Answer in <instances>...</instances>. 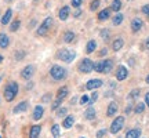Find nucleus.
I'll list each match as a JSON object with an SVG mask.
<instances>
[{
    "instance_id": "obj_1",
    "label": "nucleus",
    "mask_w": 149,
    "mask_h": 138,
    "mask_svg": "<svg viewBox=\"0 0 149 138\" xmlns=\"http://www.w3.org/2000/svg\"><path fill=\"white\" fill-rule=\"evenodd\" d=\"M17 93H18V84H17L15 82H11L10 84L6 87V90H4V97H6V100H7L8 102L13 101V100L15 98Z\"/></svg>"
},
{
    "instance_id": "obj_2",
    "label": "nucleus",
    "mask_w": 149,
    "mask_h": 138,
    "mask_svg": "<svg viewBox=\"0 0 149 138\" xmlns=\"http://www.w3.org/2000/svg\"><path fill=\"white\" fill-rule=\"evenodd\" d=\"M50 75H51V77L54 80H61L66 76V70L59 65H54L53 68L50 69Z\"/></svg>"
},
{
    "instance_id": "obj_3",
    "label": "nucleus",
    "mask_w": 149,
    "mask_h": 138,
    "mask_svg": "<svg viewBox=\"0 0 149 138\" xmlns=\"http://www.w3.org/2000/svg\"><path fill=\"white\" fill-rule=\"evenodd\" d=\"M51 26H53V18H51V17H47V18L42 22V25L39 26V29H37V35H39V36L47 35V32L50 31Z\"/></svg>"
},
{
    "instance_id": "obj_4",
    "label": "nucleus",
    "mask_w": 149,
    "mask_h": 138,
    "mask_svg": "<svg viewBox=\"0 0 149 138\" xmlns=\"http://www.w3.org/2000/svg\"><path fill=\"white\" fill-rule=\"evenodd\" d=\"M74 57H76V54L73 51H70V50H59L58 51V58L61 61H64V62H68V64L73 61Z\"/></svg>"
},
{
    "instance_id": "obj_5",
    "label": "nucleus",
    "mask_w": 149,
    "mask_h": 138,
    "mask_svg": "<svg viewBox=\"0 0 149 138\" xmlns=\"http://www.w3.org/2000/svg\"><path fill=\"white\" fill-rule=\"evenodd\" d=\"M93 69H94V64H93V61L88 58L83 59V61L79 64V70L83 72V73H90Z\"/></svg>"
},
{
    "instance_id": "obj_6",
    "label": "nucleus",
    "mask_w": 149,
    "mask_h": 138,
    "mask_svg": "<svg viewBox=\"0 0 149 138\" xmlns=\"http://www.w3.org/2000/svg\"><path fill=\"white\" fill-rule=\"evenodd\" d=\"M123 126H124V117L123 116L116 117V119L113 120V123H112V126H111V133L112 134L119 133V131L123 128Z\"/></svg>"
},
{
    "instance_id": "obj_7",
    "label": "nucleus",
    "mask_w": 149,
    "mask_h": 138,
    "mask_svg": "<svg viewBox=\"0 0 149 138\" xmlns=\"http://www.w3.org/2000/svg\"><path fill=\"white\" fill-rule=\"evenodd\" d=\"M33 72H35V68H33L32 65H28V66H25V68L22 69V72H21V76H22V79H31L32 77V75Z\"/></svg>"
},
{
    "instance_id": "obj_8",
    "label": "nucleus",
    "mask_w": 149,
    "mask_h": 138,
    "mask_svg": "<svg viewBox=\"0 0 149 138\" xmlns=\"http://www.w3.org/2000/svg\"><path fill=\"white\" fill-rule=\"evenodd\" d=\"M101 86H102V80H100V79H93V80H88V82H87L86 89H88V90H95V89L101 87Z\"/></svg>"
},
{
    "instance_id": "obj_9",
    "label": "nucleus",
    "mask_w": 149,
    "mask_h": 138,
    "mask_svg": "<svg viewBox=\"0 0 149 138\" xmlns=\"http://www.w3.org/2000/svg\"><path fill=\"white\" fill-rule=\"evenodd\" d=\"M127 75H128V72L124 66H119V68H117V72H116V79L117 80H124L127 77Z\"/></svg>"
},
{
    "instance_id": "obj_10",
    "label": "nucleus",
    "mask_w": 149,
    "mask_h": 138,
    "mask_svg": "<svg viewBox=\"0 0 149 138\" xmlns=\"http://www.w3.org/2000/svg\"><path fill=\"white\" fill-rule=\"evenodd\" d=\"M43 113H44V109H43L40 105H37L36 108H35V111H33V119H35V120H40L43 116Z\"/></svg>"
},
{
    "instance_id": "obj_11",
    "label": "nucleus",
    "mask_w": 149,
    "mask_h": 138,
    "mask_svg": "<svg viewBox=\"0 0 149 138\" xmlns=\"http://www.w3.org/2000/svg\"><path fill=\"white\" fill-rule=\"evenodd\" d=\"M8 44H10V39H8V36L4 35V33H0V48L8 47Z\"/></svg>"
},
{
    "instance_id": "obj_12",
    "label": "nucleus",
    "mask_w": 149,
    "mask_h": 138,
    "mask_svg": "<svg viewBox=\"0 0 149 138\" xmlns=\"http://www.w3.org/2000/svg\"><path fill=\"white\" fill-rule=\"evenodd\" d=\"M141 28H142V21L139 18H134L133 21H131V29H133L134 32H138Z\"/></svg>"
},
{
    "instance_id": "obj_13",
    "label": "nucleus",
    "mask_w": 149,
    "mask_h": 138,
    "mask_svg": "<svg viewBox=\"0 0 149 138\" xmlns=\"http://www.w3.org/2000/svg\"><path fill=\"white\" fill-rule=\"evenodd\" d=\"M40 130H42L40 126H32V127H31V131H29V138H39Z\"/></svg>"
},
{
    "instance_id": "obj_14",
    "label": "nucleus",
    "mask_w": 149,
    "mask_h": 138,
    "mask_svg": "<svg viewBox=\"0 0 149 138\" xmlns=\"http://www.w3.org/2000/svg\"><path fill=\"white\" fill-rule=\"evenodd\" d=\"M58 17H59V20H62V21H65V20H68V17H69V7H62L61 10H59V14H58Z\"/></svg>"
},
{
    "instance_id": "obj_15",
    "label": "nucleus",
    "mask_w": 149,
    "mask_h": 138,
    "mask_svg": "<svg viewBox=\"0 0 149 138\" xmlns=\"http://www.w3.org/2000/svg\"><path fill=\"white\" fill-rule=\"evenodd\" d=\"M111 15V10L109 8H105V10H102L100 14H98V20L100 21H107L108 18Z\"/></svg>"
},
{
    "instance_id": "obj_16",
    "label": "nucleus",
    "mask_w": 149,
    "mask_h": 138,
    "mask_svg": "<svg viewBox=\"0 0 149 138\" xmlns=\"http://www.w3.org/2000/svg\"><path fill=\"white\" fill-rule=\"evenodd\" d=\"M66 95H68V89H66V87H61L58 90V93H57V100L62 101Z\"/></svg>"
},
{
    "instance_id": "obj_17",
    "label": "nucleus",
    "mask_w": 149,
    "mask_h": 138,
    "mask_svg": "<svg viewBox=\"0 0 149 138\" xmlns=\"http://www.w3.org/2000/svg\"><path fill=\"white\" fill-rule=\"evenodd\" d=\"M26 108H28V102L26 101H24L21 102V104H18V105L14 108V113H19V112H25L26 111Z\"/></svg>"
},
{
    "instance_id": "obj_18",
    "label": "nucleus",
    "mask_w": 149,
    "mask_h": 138,
    "mask_svg": "<svg viewBox=\"0 0 149 138\" xmlns=\"http://www.w3.org/2000/svg\"><path fill=\"white\" fill-rule=\"evenodd\" d=\"M141 137V130L138 128H134V130H130L126 135V138H139Z\"/></svg>"
},
{
    "instance_id": "obj_19",
    "label": "nucleus",
    "mask_w": 149,
    "mask_h": 138,
    "mask_svg": "<svg viewBox=\"0 0 149 138\" xmlns=\"http://www.w3.org/2000/svg\"><path fill=\"white\" fill-rule=\"evenodd\" d=\"M113 68V62H112V59H107V61H104V72L102 73H109Z\"/></svg>"
},
{
    "instance_id": "obj_20",
    "label": "nucleus",
    "mask_w": 149,
    "mask_h": 138,
    "mask_svg": "<svg viewBox=\"0 0 149 138\" xmlns=\"http://www.w3.org/2000/svg\"><path fill=\"white\" fill-rule=\"evenodd\" d=\"M116 112H117V105H116V102H112L111 105L108 106L107 115H108V116H113V115H115Z\"/></svg>"
},
{
    "instance_id": "obj_21",
    "label": "nucleus",
    "mask_w": 149,
    "mask_h": 138,
    "mask_svg": "<svg viewBox=\"0 0 149 138\" xmlns=\"http://www.w3.org/2000/svg\"><path fill=\"white\" fill-rule=\"evenodd\" d=\"M74 123V117L73 116H66L64 119V127L65 128H70L72 126H73Z\"/></svg>"
},
{
    "instance_id": "obj_22",
    "label": "nucleus",
    "mask_w": 149,
    "mask_h": 138,
    "mask_svg": "<svg viewBox=\"0 0 149 138\" xmlns=\"http://www.w3.org/2000/svg\"><path fill=\"white\" fill-rule=\"evenodd\" d=\"M11 15H13V11L11 10L6 11V14L3 15V18H1V24H3V25H7V24L10 22V20H11Z\"/></svg>"
},
{
    "instance_id": "obj_23",
    "label": "nucleus",
    "mask_w": 149,
    "mask_h": 138,
    "mask_svg": "<svg viewBox=\"0 0 149 138\" xmlns=\"http://www.w3.org/2000/svg\"><path fill=\"white\" fill-rule=\"evenodd\" d=\"M123 44H124L123 39H116V40L113 42V44H112V48H113L115 51H119V50L123 47Z\"/></svg>"
},
{
    "instance_id": "obj_24",
    "label": "nucleus",
    "mask_w": 149,
    "mask_h": 138,
    "mask_svg": "<svg viewBox=\"0 0 149 138\" xmlns=\"http://www.w3.org/2000/svg\"><path fill=\"white\" fill-rule=\"evenodd\" d=\"M86 119H88V120L95 119V109H94V108H88V109L86 111Z\"/></svg>"
},
{
    "instance_id": "obj_25",
    "label": "nucleus",
    "mask_w": 149,
    "mask_h": 138,
    "mask_svg": "<svg viewBox=\"0 0 149 138\" xmlns=\"http://www.w3.org/2000/svg\"><path fill=\"white\" fill-rule=\"evenodd\" d=\"M74 40V33L70 32V31H68V32L64 35V42L66 43H72Z\"/></svg>"
},
{
    "instance_id": "obj_26",
    "label": "nucleus",
    "mask_w": 149,
    "mask_h": 138,
    "mask_svg": "<svg viewBox=\"0 0 149 138\" xmlns=\"http://www.w3.org/2000/svg\"><path fill=\"white\" fill-rule=\"evenodd\" d=\"M95 47H97V43H95V40H90L88 42V44H87V53L88 54H91V53H94V50H95Z\"/></svg>"
},
{
    "instance_id": "obj_27",
    "label": "nucleus",
    "mask_w": 149,
    "mask_h": 138,
    "mask_svg": "<svg viewBox=\"0 0 149 138\" xmlns=\"http://www.w3.org/2000/svg\"><path fill=\"white\" fill-rule=\"evenodd\" d=\"M113 11H119L120 8H122V1L120 0H113L112 1V7H111Z\"/></svg>"
},
{
    "instance_id": "obj_28",
    "label": "nucleus",
    "mask_w": 149,
    "mask_h": 138,
    "mask_svg": "<svg viewBox=\"0 0 149 138\" xmlns=\"http://www.w3.org/2000/svg\"><path fill=\"white\" fill-rule=\"evenodd\" d=\"M51 133H53V137L54 138H59V126L58 124H54L53 128H51Z\"/></svg>"
},
{
    "instance_id": "obj_29",
    "label": "nucleus",
    "mask_w": 149,
    "mask_h": 138,
    "mask_svg": "<svg viewBox=\"0 0 149 138\" xmlns=\"http://www.w3.org/2000/svg\"><path fill=\"white\" fill-rule=\"evenodd\" d=\"M19 25H21V22H19V20H15V21L11 24V26H10V31L11 32H17L18 31V28H19Z\"/></svg>"
},
{
    "instance_id": "obj_30",
    "label": "nucleus",
    "mask_w": 149,
    "mask_h": 138,
    "mask_svg": "<svg viewBox=\"0 0 149 138\" xmlns=\"http://www.w3.org/2000/svg\"><path fill=\"white\" fill-rule=\"evenodd\" d=\"M123 22V15L122 14H117V15L113 17V25H120Z\"/></svg>"
},
{
    "instance_id": "obj_31",
    "label": "nucleus",
    "mask_w": 149,
    "mask_h": 138,
    "mask_svg": "<svg viewBox=\"0 0 149 138\" xmlns=\"http://www.w3.org/2000/svg\"><path fill=\"white\" fill-rule=\"evenodd\" d=\"M94 70H97V72H104V61L94 64Z\"/></svg>"
},
{
    "instance_id": "obj_32",
    "label": "nucleus",
    "mask_w": 149,
    "mask_h": 138,
    "mask_svg": "<svg viewBox=\"0 0 149 138\" xmlns=\"http://www.w3.org/2000/svg\"><path fill=\"white\" fill-rule=\"evenodd\" d=\"M98 7H100V0H94V1L90 4V10L91 11H95Z\"/></svg>"
},
{
    "instance_id": "obj_33",
    "label": "nucleus",
    "mask_w": 149,
    "mask_h": 138,
    "mask_svg": "<svg viewBox=\"0 0 149 138\" xmlns=\"http://www.w3.org/2000/svg\"><path fill=\"white\" fill-rule=\"evenodd\" d=\"M144 109H145V104H138V105L135 106V113H142L144 112Z\"/></svg>"
},
{
    "instance_id": "obj_34",
    "label": "nucleus",
    "mask_w": 149,
    "mask_h": 138,
    "mask_svg": "<svg viewBox=\"0 0 149 138\" xmlns=\"http://www.w3.org/2000/svg\"><path fill=\"white\" fill-rule=\"evenodd\" d=\"M87 102H90L88 95H83L81 97V100H80V104H81V105H84V104H87Z\"/></svg>"
},
{
    "instance_id": "obj_35",
    "label": "nucleus",
    "mask_w": 149,
    "mask_h": 138,
    "mask_svg": "<svg viewBox=\"0 0 149 138\" xmlns=\"http://www.w3.org/2000/svg\"><path fill=\"white\" fill-rule=\"evenodd\" d=\"M81 1H83V0H72V6L77 8V7H80V4H81Z\"/></svg>"
},
{
    "instance_id": "obj_36",
    "label": "nucleus",
    "mask_w": 149,
    "mask_h": 138,
    "mask_svg": "<svg viewBox=\"0 0 149 138\" xmlns=\"http://www.w3.org/2000/svg\"><path fill=\"white\" fill-rule=\"evenodd\" d=\"M65 115H66V109H65V108H61V109L58 111V116L59 117H64Z\"/></svg>"
},
{
    "instance_id": "obj_37",
    "label": "nucleus",
    "mask_w": 149,
    "mask_h": 138,
    "mask_svg": "<svg viewBox=\"0 0 149 138\" xmlns=\"http://www.w3.org/2000/svg\"><path fill=\"white\" fill-rule=\"evenodd\" d=\"M142 13H144L145 15H149V4H145L142 7Z\"/></svg>"
},
{
    "instance_id": "obj_38",
    "label": "nucleus",
    "mask_w": 149,
    "mask_h": 138,
    "mask_svg": "<svg viewBox=\"0 0 149 138\" xmlns=\"http://www.w3.org/2000/svg\"><path fill=\"white\" fill-rule=\"evenodd\" d=\"M138 94H139V90H134V91H131V93H130V97H131V98H137V97H138Z\"/></svg>"
},
{
    "instance_id": "obj_39",
    "label": "nucleus",
    "mask_w": 149,
    "mask_h": 138,
    "mask_svg": "<svg viewBox=\"0 0 149 138\" xmlns=\"http://www.w3.org/2000/svg\"><path fill=\"white\" fill-rule=\"evenodd\" d=\"M61 102H62V101H59V100H55V101H54V104H53V109H57V108L61 105Z\"/></svg>"
},
{
    "instance_id": "obj_40",
    "label": "nucleus",
    "mask_w": 149,
    "mask_h": 138,
    "mask_svg": "<svg viewBox=\"0 0 149 138\" xmlns=\"http://www.w3.org/2000/svg\"><path fill=\"white\" fill-rule=\"evenodd\" d=\"M101 35H102V37H104V39H108V37H109V32H108L107 29H104V31L101 32Z\"/></svg>"
},
{
    "instance_id": "obj_41",
    "label": "nucleus",
    "mask_w": 149,
    "mask_h": 138,
    "mask_svg": "<svg viewBox=\"0 0 149 138\" xmlns=\"http://www.w3.org/2000/svg\"><path fill=\"white\" fill-rule=\"evenodd\" d=\"M97 98H98V94H97V93H94V94L91 95V100H90V102H94V101H97Z\"/></svg>"
},
{
    "instance_id": "obj_42",
    "label": "nucleus",
    "mask_w": 149,
    "mask_h": 138,
    "mask_svg": "<svg viewBox=\"0 0 149 138\" xmlns=\"http://www.w3.org/2000/svg\"><path fill=\"white\" fill-rule=\"evenodd\" d=\"M15 58L17 59H22V58H24V53L21 51V54H15Z\"/></svg>"
},
{
    "instance_id": "obj_43",
    "label": "nucleus",
    "mask_w": 149,
    "mask_h": 138,
    "mask_svg": "<svg viewBox=\"0 0 149 138\" xmlns=\"http://www.w3.org/2000/svg\"><path fill=\"white\" fill-rule=\"evenodd\" d=\"M104 134H105V130H101V131H100V133L97 134V137H98V138H101L102 135H104Z\"/></svg>"
},
{
    "instance_id": "obj_44",
    "label": "nucleus",
    "mask_w": 149,
    "mask_h": 138,
    "mask_svg": "<svg viewBox=\"0 0 149 138\" xmlns=\"http://www.w3.org/2000/svg\"><path fill=\"white\" fill-rule=\"evenodd\" d=\"M100 55H102V57H104V55H107V48H102L101 53H100Z\"/></svg>"
},
{
    "instance_id": "obj_45",
    "label": "nucleus",
    "mask_w": 149,
    "mask_h": 138,
    "mask_svg": "<svg viewBox=\"0 0 149 138\" xmlns=\"http://www.w3.org/2000/svg\"><path fill=\"white\" fill-rule=\"evenodd\" d=\"M145 101H146V105L149 106V93L146 94V95H145Z\"/></svg>"
},
{
    "instance_id": "obj_46",
    "label": "nucleus",
    "mask_w": 149,
    "mask_h": 138,
    "mask_svg": "<svg viewBox=\"0 0 149 138\" xmlns=\"http://www.w3.org/2000/svg\"><path fill=\"white\" fill-rule=\"evenodd\" d=\"M73 15H74V17H79V15H80V10H76V11H74Z\"/></svg>"
},
{
    "instance_id": "obj_47",
    "label": "nucleus",
    "mask_w": 149,
    "mask_h": 138,
    "mask_svg": "<svg viewBox=\"0 0 149 138\" xmlns=\"http://www.w3.org/2000/svg\"><path fill=\"white\" fill-rule=\"evenodd\" d=\"M145 47L146 48H149V37L146 39V42H145Z\"/></svg>"
},
{
    "instance_id": "obj_48",
    "label": "nucleus",
    "mask_w": 149,
    "mask_h": 138,
    "mask_svg": "<svg viewBox=\"0 0 149 138\" xmlns=\"http://www.w3.org/2000/svg\"><path fill=\"white\" fill-rule=\"evenodd\" d=\"M48 97H50V95H48V94H47V95H44V102L50 101V98H48Z\"/></svg>"
},
{
    "instance_id": "obj_49",
    "label": "nucleus",
    "mask_w": 149,
    "mask_h": 138,
    "mask_svg": "<svg viewBox=\"0 0 149 138\" xmlns=\"http://www.w3.org/2000/svg\"><path fill=\"white\" fill-rule=\"evenodd\" d=\"M146 83H149V75H148V77H146Z\"/></svg>"
},
{
    "instance_id": "obj_50",
    "label": "nucleus",
    "mask_w": 149,
    "mask_h": 138,
    "mask_svg": "<svg viewBox=\"0 0 149 138\" xmlns=\"http://www.w3.org/2000/svg\"><path fill=\"white\" fill-rule=\"evenodd\" d=\"M1 61H3V57H1V55H0V62H1Z\"/></svg>"
},
{
    "instance_id": "obj_51",
    "label": "nucleus",
    "mask_w": 149,
    "mask_h": 138,
    "mask_svg": "<svg viewBox=\"0 0 149 138\" xmlns=\"http://www.w3.org/2000/svg\"><path fill=\"white\" fill-rule=\"evenodd\" d=\"M6 1H13V0H6Z\"/></svg>"
},
{
    "instance_id": "obj_52",
    "label": "nucleus",
    "mask_w": 149,
    "mask_h": 138,
    "mask_svg": "<svg viewBox=\"0 0 149 138\" xmlns=\"http://www.w3.org/2000/svg\"><path fill=\"white\" fill-rule=\"evenodd\" d=\"M0 80H1V77H0Z\"/></svg>"
},
{
    "instance_id": "obj_53",
    "label": "nucleus",
    "mask_w": 149,
    "mask_h": 138,
    "mask_svg": "<svg viewBox=\"0 0 149 138\" xmlns=\"http://www.w3.org/2000/svg\"><path fill=\"white\" fill-rule=\"evenodd\" d=\"M0 138H1V137H0Z\"/></svg>"
}]
</instances>
